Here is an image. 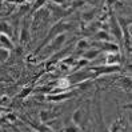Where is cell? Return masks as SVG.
Returning a JSON list of instances; mask_svg holds the SVG:
<instances>
[{"label":"cell","mask_w":132,"mask_h":132,"mask_svg":"<svg viewBox=\"0 0 132 132\" xmlns=\"http://www.w3.org/2000/svg\"><path fill=\"white\" fill-rule=\"evenodd\" d=\"M69 27H71V26L67 24V23H64V21H57V23H55V24L51 27L50 32H48V35H47V39H45V40L42 43V45L36 50L35 53H37L39 51H40V50L44 47V45H47L53 37H56V36H59V35H61V34H65V31H68Z\"/></svg>","instance_id":"1"},{"label":"cell","mask_w":132,"mask_h":132,"mask_svg":"<svg viewBox=\"0 0 132 132\" xmlns=\"http://www.w3.org/2000/svg\"><path fill=\"white\" fill-rule=\"evenodd\" d=\"M94 77H95V73L92 71H88V69H76V71H73L67 77V80H68L69 85H76L81 81L94 79Z\"/></svg>","instance_id":"2"},{"label":"cell","mask_w":132,"mask_h":132,"mask_svg":"<svg viewBox=\"0 0 132 132\" xmlns=\"http://www.w3.org/2000/svg\"><path fill=\"white\" fill-rule=\"evenodd\" d=\"M121 69V67L118 65H95L91 68V71L95 73V76L97 75H110V73H116Z\"/></svg>","instance_id":"3"},{"label":"cell","mask_w":132,"mask_h":132,"mask_svg":"<svg viewBox=\"0 0 132 132\" xmlns=\"http://www.w3.org/2000/svg\"><path fill=\"white\" fill-rule=\"evenodd\" d=\"M65 42H67L65 34H61V35H59V36H56V37L52 39V40L47 44V48H48V51H51V52H57L59 50L63 48V45H64Z\"/></svg>","instance_id":"4"},{"label":"cell","mask_w":132,"mask_h":132,"mask_svg":"<svg viewBox=\"0 0 132 132\" xmlns=\"http://www.w3.org/2000/svg\"><path fill=\"white\" fill-rule=\"evenodd\" d=\"M91 45H95V47H99L100 51H107L108 52H112V53H118L120 52V47L116 43L113 42H95V43H92ZM97 48V50H99Z\"/></svg>","instance_id":"5"},{"label":"cell","mask_w":132,"mask_h":132,"mask_svg":"<svg viewBox=\"0 0 132 132\" xmlns=\"http://www.w3.org/2000/svg\"><path fill=\"white\" fill-rule=\"evenodd\" d=\"M87 119V112L84 111V107H79L77 110L72 113V123L77 126L80 129L84 127V121Z\"/></svg>","instance_id":"6"},{"label":"cell","mask_w":132,"mask_h":132,"mask_svg":"<svg viewBox=\"0 0 132 132\" xmlns=\"http://www.w3.org/2000/svg\"><path fill=\"white\" fill-rule=\"evenodd\" d=\"M73 96V92H59V94H51L45 96L47 102L52 103H60V102H65V100L71 99Z\"/></svg>","instance_id":"7"},{"label":"cell","mask_w":132,"mask_h":132,"mask_svg":"<svg viewBox=\"0 0 132 132\" xmlns=\"http://www.w3.org/2000/svg\"><path fill=\"white\" fill-rule=\"evenodd\" d=\"M110 29H111V34L115 39H118V40H121L123 39V32H121V27L119 24L118 19H116L113 15L111 16V21H110Z\"/></svg>","instance_id":"8"},{"label":"cell","mask_w":132,"mask_h":132,"mask_svg":"<svg viewBox=\"0 0 132 132\" xmlns=\"http://www.w3.org/2000/svg\"><path fill=\"white\" fill-rule=\"evenodd\" d=\"M29 37H31L29 27H28V23H27V19H26L21 24V29H20V34H19V42L21 44H27L29 42Z\"/></svg>","instance_id":"9"},{"label":"cell","mask_w":132,"mask_h":132,"mask_svg":"<svg viewBox=\"0 0 132 132\" xmlns=\"http://www.w3.org/2000/svg\"><path fill=\"white\" fill-rule=\"evenodd\" d=\"M104 65H118L120 63V53H112V52H108L105 57H104Z\"/></svg>","instance_id":"10"},{"label":"cell","mask_w":132,"mask_h":132,"mask_svg":"<svg viewBox=\"0 0 132 132\" xmlns=\"http://www.w3.org/2000/svg\"><path fill=\"white\" fill-rule=\"evenodd\" d=\"M57 115H59V113H55V112H52V111H50V110H43V111H40V113H39V118H40V121H42V123L47 124L48 121L56 119Z\"/></svg>","instance_id":"11"},{"label":"cell","mask_w":132,"mask_h":132,"mask_svg":"<svg viewBox=\"0 0 132 132\" xmlns=\"http://www.w3.org/2000/svg\"><path fill=\"white\" fill-rule=\"evenodd\" d=\"M13 47H15V44L11 40V37L4 35V34H0V48L11 51V50H13Z\"/></svg>","instance_id":"12"},{"label":"cell","mask_w":132,"mask_h":132,"mask_svg":"<svg viewBox=\"0 0 132 132\" xmlns=\"http://www.w3.org/2000/svg\"><path fill=\"white\" fill-rule=\"evenodd\" d=\"M100 53H102V51L100 50H97V48H88V50H85L84 52H83V59H85L89 63V61H92V60H95Z\"/></svg>","instance_id":"13"},{"label":"cell","mask_w":132,"mask_h":132,"mask_svg":"<svg viewBox=\"0 0 132 132\" xmlns=\"http://www.w3.org/2000/svg\"><path fill=\"white\" fill-rule=\"evenodd\" d=\"M48 10L52 11V16H56V18H63L65 16V15L68 13L67 11L63 10V7H60V5H56V4H52L48 7Z\"/></svg>","instance_id":"14"},{"label":"cell","mask_w":132,"mask_h":132,"mask_svg":"<svg viewBox=\"0 0 132 132\" xmlns=\"http://www.w3.org/2000/svg\"><path fill=\"white\" fill-rule=\"evenodd\" d=\"M95 40L97 42H112V39H111V35L107 32V31H103V29H100L97 31V32H95Z\"/></svg>","instance_id":"15"},{"label":"cell","mask_w":132,"mask_h":132,"mask_svg":"<svg viewBox=\"0 0 132 132\" xmlns=\"http://www.w3.org/2000/svg\"><path fill=\"white\" fill-rule=\"evenodd\" d=\"M0 34H4L7 36H12V27L7 21H0Z\"/></svg>","instance_id":"16"},{"label":"cell","mask_w":132,"mask_h":132,"mask_svg":"<svg viewBox=\"0 0 132 132\" xmlns=\"http://www.w3.org/2000/svg\"><path fill=\"white\" fill-rule=\"evenodd\" d=\"M95 15H96L95 10L84 11V12L81 13V19H83V21H85V23H89V21H92V20H94V18H95Z\"/></svg>","instance_id":"17"},{"label":"cell","mask_w":132,"mask_h":132,"mask_svg":"<svg viewBox=\"0 0 132 132\" xmlns=\"http://www.w3.org/2000/svg\"><path fill=\"white\" fill-rule=\"evenodd\" d=\"M76 48L81 50V51H85V50L91 48V43L87 40V39H80V40L76 43Z\"/></svg>","instance_id":"18"},{"label":"cell","mask_w":132,"mask_h":132,"mask_svg":"<svg viewBox=\"0 0 132 132\" xmlns=\"http://www.w3.org/2000/svg\"><path fill=\"white\" fill-rule=\"evenodd\" d=\"M108 132H123V123H121V120H116L111 126V128H110Z\"/></svg>","instance_id":"19"},{"label":"cell","mask_w":132,"mask_h":132,"mask_svg":"<svg viewBox=\"0 0 132 132\" xmlns=\"http://www.w3.org/2000/svg\"><path fill=\"white\" fill-rule=\"evenodd\" d=\"M76 87L79 88V89H81V91H87L88 88H91V87H92V81H91V80L81 81V83H79V84H76Z\"/></svg>","instance_id":"20"},{"label":"cell","mask_w":132,"mask_h":132,"mask_svg":"<svg viewBox=\"0 0 132 132\" xmlns=\"http://www.w3.org/2000/svg\"><path fill=\"white\" fill-rule=\"evenodd\" d=\"M120 87L129 91V88H131V77H123V79L120 80Z\"/></svg>","instance_id":"21"},{"label":"cell","mask_w":132,"mask_h":132,"mask_svg":"<svg viewBox=\"0 0 132 132\" xmlns=\"http://www.w3.org/2000/svg\"><path fill=\"white\" fill-rule=\"evenodd\" d=\"M31 92H32V87H26V88H23L21 89V92H19V95H18V97L19 99H26Z\"/></svg>","instance_id":"22"},{"label":"cell","mask_w":132,"mask_h":132,"mask_svg":"<svg viewBox=\"0 0 132 132\" xmlns=\"http://www.w3.org/2000/svg\"><path fill=\"white\" fill-rule=\"evenodd\" d=\"M48 0H36V2L34 3V7H32V11H37V10H40L43 8V7L45 5V3H47Z\"/></svg>","instance_id":"23"},{"label":"cell","mask_w":132,"mask_h":132,"mask_svg":"<svg viewBox=\"0 0 132 132\" xmlns=\"http://www.w3.org/2000/svg\"><path fill=\"white\" fill-rule=\"evenodd\" d=\"M8 57H10V51L0 48V61H5Z\"/></svg>","instance_id":"24"},{"label":"cell","mask_w":132,"mask_h":132,"mask_svg":"<svg viewBox=\"0 0 132 132\" xmlns=\"http://www.w3.org/2000/svg\"><path fill=\"white\" fill-rule=\"evenodd\" d=\"M64 132H80V128L75 124H71V126L64 127Z\"/></svg>","instance_id":"25"},{"label":"cell","mask_w":132,"mask_h":132,"mask_svg":"<svg viewBox=\"0 0 132 132\" xmlns=\"http://www.w3.org/2000/svg\"><path fill=\"white\" fill-rule=\"evenodd\" d=\"M84 3H87V4H89V5H92V7H96L97 4H100V2L102 0H83Z\"/></svg>","instance_id":"26"},{"label":"cell","mask_w":132,"mask_h":132,"mask_svg":"<svg viewBox=\"0 0 132 132\" xmlns=\"http://www.w3.org/2000/svg\"><path fill=\"white\" fill-rule=\"evenodd\" d=\"M50 2L55 3L56 5H61V4H64V0H50Z\"/></svg>","instance_id":"27"},{"label":"cell","mask_w":132,"mask_h":132,"mask_svg":"<svg viewBox=\"0 0 132 132\" xmlns=\"http://www.w3.org/2000/svg\"><path fill=\"white\" fill-rule=\"evenodd\" d=\"M8 3H16V0H7Z\"/></svg>","instance_id":"28"},{"label":"cell","mask_w":132,"mask_h":132,"mask_svg":"<svg viewBox=\"0 0 132 132\" xmlns=\"http://www.w3.org/2000/svg\"><path fill=\"white\" fill-rule=\"evenodd\" d=\"M104 132H108V131H104Z\"/></svg>","instance_id":"29"}]
</instances>
